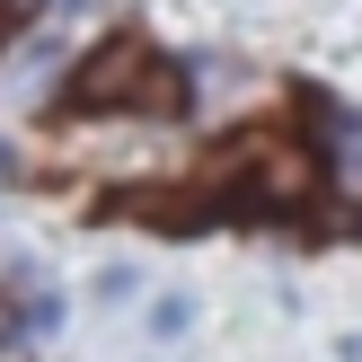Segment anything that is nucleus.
<instances>
[{
  "label": "nucleus",
  "instance_id": "f257e3e1",
  "mask_svg": "<svg viewBox=\"0 0 362 362\" xmlns=\"http://www.w3.org/2000/svg\"><path fill=\"white\" fill-rule=\"evenodd\" d=\"M71 106H80V115H98V106H151V115H177V106H186V80H177L168 62H151V45L115 35V45H98L80 62Z\"/></svg>",
  "mask_w": 362,
  "mask_h": 362
},
{
  "label": "nucleus",
  "instance_id": "f03ea898",
  "mask_svg": "<svg viewBox=\"0 0 362 362\" xmlns=\"http://www.w3.org/2000/svg\"><path fill=\"white\" fill-rule=\"evenodd\" d=\"M257 194H265V204H300V194H310V159H300L292 141H265V168H257Z\"/></svg>",
  "mask_w": 362,
  "mask_h": 362
},
{
  "label": "nucleus",
  "instance_id": "7ed1b4c3",
  "mask_svg": "<svg viewBox=\"0 0 362 362\" xmlns=\"http://www.w3.org/2000/svg\"><path fill=\"white\" fill-rule=\"evenodd\" d=\"M186 327H194V300H186V292H168V300L151 310V336L168 345V336H186Z\"/></svg>",
  "mask_w": 362,
  "mask_h": 362
},
{
  "label": "nucleus",
  "instance_id": "20e7f679",
  "mask_svg": "<svg viewBox=\"0 0 362 362\" xmlns=\"http://www.w3.org/2000/svg\"><path fill=\"white\" fill-rule=\"evenodd\" d=\"M133 283H141L133 265H106V274H98V300H124V292H133Z\"/></svg>",
  "mask_w": 362,
  "mask_h": 362
}]
</instances>
